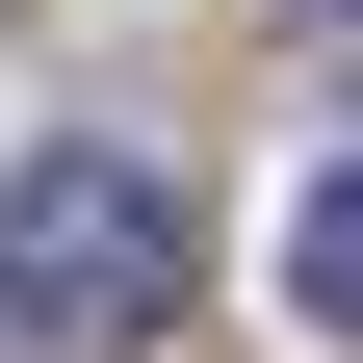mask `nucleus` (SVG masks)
<instances>
[{
  "instance_id": "1",
  "label": "nucleus",
  "mask_w": 363,
  "mask_h": 363,
  "mask_svg": "<svg viewBox=\"0 0 363 363\" xmlns=\"http://www.w3.org/2000/svg\"><path fill=\"white\" fill-rule=\"evenodd\" d=\"M208 286V234H182V182L130 156V130H52V156L0 182V337H156V311Z\"/></svg>"
},
{
  "instance_id": "2",
  "label": "nucleus",
  "mask_w": 363,
  "mask_h": 363,
  "mask_svg": "<svg viewBox=\"0 0 363 363\" xmlns=\"http://www.w3.org/2000/svg\"><path fill=\"white\" fill-rule=\"evenodd\" d=\"M286 311H311V337L363 363V156H337V182H311V208H286Z\"/></svg>"
},
{
  "instance_id": "3",
  "label": "nucleus",
  "mask_w": 363,
  "mask_h": 363,
  "mask_svg": "<svg viewBox=\"0 0 363 363\" xmlns=\"http://www.w3.org/2000/svg\"><path fill=\"white\" fill-rule=\"evenodd\" d=\"M311 26H363V0H311Z\"/></svg>"
}]
</instances>
